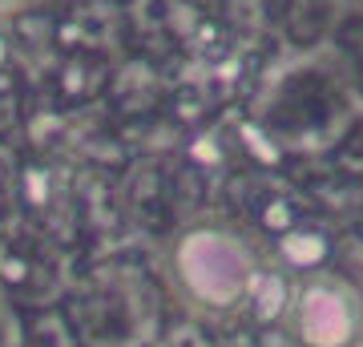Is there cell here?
Wrapping results in <instances>:
<instances>
[{
    "instance_id": "6da1fadb",
    "label": "cell",
    "mask_w": 363,
    "mask_h": 347,
    "mask_svg": "<svg viewBox=\"0 0 363 347\" xmlns=\"http://www.w3.org/2000/svg\"><path fill=\"white\" fill-rule=\"evenodd\" d=\"M259 255L226 222H190L166 250L174 295L202 319H230L259 287Z\"/></svg>"
},
{
    "instance_id": "7a4b0ae2",
    "label": "cell",
    "mask_w": 363,
    "mask_h": 347,
    "mask_svg": "<svg viewBox=\"0 0 363 347\" xmlns=\"http://www.w3.org/2000/svg\"><path fill=\"white\" fill-rule=\"evenodd\" d=\"M286 331L298 347H355L363 339V295L331 270H307L286 299Z\"/></svg>"
},
{
    "instance_id": "3957f363",
    "label": "cell",
    "mask_w": 363,
    "mask_h": 347,
    "mask_svg": "<svg viewBox=\"0 0 363 347\" xmlns=\"http://www.w3.org/2000/svg\"><path fill=\"white\" fill-rule=\"evenodd\" d=\"M16 4H25V0H0V13H4V9H16Z\"/></svg>"
}]
</instances>
